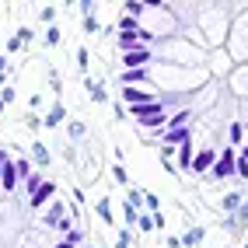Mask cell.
I'll use <instances>...</instances> for the list:
<instances>
[{
  "mask_svg": "<svg viewBox=\"0 0 248 248\" xmlns=\"http://www.w3.org/2000/svg\"><path fill=\"white\" fill-rule=\"evenodd\" d=\"M234 151H231V147H227V151H220L217 154V161H213V168H210V178H217V182H224V178H231V175H234Z\"/></svg>",
  "mask_w": 248,
  "mask_h": 248,
  "instance_id": "6da1fadb",
  "label": "cell"
},
{
  "mask_svg": "<svg viewBox=\"0 0 248 248\" xmlns=\"http://www.w3.org/2000/svg\"><path fill=\"white\" fill-rule=\"evenodd\" d=\"M213 161H217V154H213V151H200V154H192L189 171H196V175H206V171L213 168Z\"/></svg>",
  "mask_w": 248,
  "mask_h": 248,
  "instance_id": "7a4b0ae2",
  "label": "cell"
},
{
  "mask_svg": "<svg viewBox=\"0 0 248 248\" xmlns=\"http://www.w3.org/2000/svg\"><path fill=\"white\" fill-rule=\"evenodd\" d=\"M56 196V182H42V186L31 192V210H42V203H49Z\"/></svg>",
  "mask_w": 248,
  "mask_h": 248,
  "instance_id": "3957f363",
  "label": "cell"
},
{
  "mask_svg": "<svg viewBox=\"0 0 248 248\" xmlns=\"http://www.w3.org/2000/svg\"><path fill=\"white\" fill-rule=\"evenodd\" d=\"M18 186V168H14V161H4V171H0V189L4 192H14Z\"/></svg>",
  "mask_w": 248,
  "mask_h": 248,
  "instance_id": "277c9868",
  "label": "cell"
},
{
  "mask_svg": "<svg viewBox=\"0 0 248 248\" xmlns=\"http://www.w3.org/2000/svg\"><path fill=\"white\" fill-rule=\"evenodd\" d=\"M123 60H126V67H143V63H151V53L140 46V49H129V53H123Z\"/></svg>",
  "mask_w": 248,
  "mask_h": 248,
  "instance_id": "5b68a950",
  "label": "cell"
},
{
  "mask_svg": "<svg viewBox=\"0 0 248 248\" xmlns=\"http://www.w3.org/2000/svg\"><path fill=\"white\" fill-rule=\"evenodd\" d=\"M161 137H164V143H168V147H175V143H182V140H189V129H186V126H171V129H161Z\"/></svg>",
  "mask_w": 248,
  "mask_h": 248,
  "instance_id": "8992f818",
  "label": "cell"
},
{
  "mask_svg": "<svg viewBox=\"0 0 248 248\" xmlns=\"http://www.w3.org/2000/svg\"><path fill=\"white\" fill-rule=\"evenodd\" d=\"M143 39H140V31H119V49L123 53H129V49H140Z\"/></svg>",
  "mask_w": 248,
  "mask_h": 248,
  "instance_id": "52a82bcc",
  "label": "cell"
},
{
  "mask_svg": "<svg viewBox=\"0 0 248 248\" xmlns=\"http://www.w3.org/2000/svg\"><path fill=\"white\" fill-rule=\"evenodd\" d=\"M143 80H151V74H147L143 67H126V74H123V88H126V84H143Z\"/></svg>",
  "mask_w": 248,
  "mask_h": 248,
  "instance_id": "ba28073f",
  "label": "cell"
},
{
  "mask_svg": "<svg viewBox=\"0 0 248 248\" xmlns=\"http://www.w3.org/2000/svg\"><path fill=\"white\" fill-rule=\"evenodd\" d=\"M123 98H126V105H140V102H151V94H147V91H140V88H133V84H126V88H123Z\"/></svg>",
  "mask_w": 248,
  "mask_h": 248,
  "instance_id": "9c48e42d",
  "label": "cell"
},
{
  "mask_svg": "<svg viewBox=\"0 0 248 248\" xmlns=\"http://www.w3.org/2000/svg\"><path fill=\"white\" fill-rule=\"evenodd\" d=\"M192 143L189 140H182V151H178V164H182V171H189V164H192Z\"/></svg>",
  "mask_w": 248,
  "mask_h": 248,
  "instance_id": "30bf717a",
  "label": "cell"
},
{
  "mask_svg": "<svg viewBox=\"0 0 248 248\" xmlns=\"http://www.w3.org/2000/svg\"><path fill=\"white\" fill-rule=\"evenodd\" d=\"M63 115H67V112H63V105H53V108H49V115H46V126H60Z\"/></svg>",
  "mask_w": 248,
  "mask_h": 248,
  "instance_id": "8fae6325",
  "label": "cell"
},
{
  "mask_svg": "<svg viewBox=\"0 0 248 248\" xmlns=\"http://www.w3.org/2000/svg\"><path fill=\"white\" fill-rule=\"evenodd\" d=\"M119 31H140V25H137L133 14H123V18H119Z\"/></svg>",
  "mask_w": 248,
  "mask_h": 248,
  "instance_id": "7c38bea8",
  "label": "cell"
},
{
  "mask_svg": "<svg viewBox=\"0 0 248 248\" xmlns=\"http://www.w3.org/2000/svg\"><path fill=\"white\" fill-rule=\"evenodd\" d=\"M63 213H67V206H63V203H53V206H49V213H46V220H49V224H56Z\"/></svg>",
  "mask_w": 248,
  "mask_h": 248,
  "instance_id": "4fadbf2b",
  "label": "cell"
},
{
  "mask_svg": "<svg viewBox=\"0 0 248 248\" xmlns=\"http://www.w3.org/2000/svg\"><path fill=\"white\" fill-rule=\"evenodd\" d=\"M88 91H91V102H105V88H102V84L88 80Z\"/></svg>",
  "mask_w": 248,
  "mask_h": 248,
  "instance_id": "5bb4252c",
  "label": "cell"
},
{
  "mask_svg": "<svg viewBox=\"0 0 248 248\" xmlns=\"http://www.w3.org/2000/svg\"><path fill=\"white\" fill-rule=\"evenodd\" d=\"M238 206H241V196H238V192H227V196H224V210L231 213V210H238Z\"/></svg>",
  "mask_w": 248,
  "mask_h": 248,
  "instance_id": "9a60e30c",
  "label": "cell"
},
{
  "mask_svg": "<svg viewBox=\"0 0 248 248\" xmlns=\"http://www.w3.org/2000/svg\"><path fill=\"white\" fill-rule=\"evenodd\" d=\"M182 241H186L189 248H192V245H200V241H203V227H192V231H189V234L182 238Z\"/></svg>",
  "mask_w": 248,
  "mask_h": 248,
  "instance_id": "2e32d148",
  "label": "cell"
},
{
  "mask_svg": "<svg viewBox=\"0 0 248 248\" xmlns=\"http://www.w3.org/2000/svg\"><path fill=\"white\" fill-rule=\"evenodd\" d=\"M31 157H35L39 164H49V151H46L42 143H35V147H31Z\"/></svg>",
  "mask_w": 248,
  "mask_h": 248,
  "instance_id": "e0dca14e",
  "label": "cell"
},
{
  "mask_svg": "<svg viewBox=\"0 0 248 248\" xmlns=\"http://www.w3.org/2000/svg\"><path fill=\"white\" fill-rule=\"evenodd\" d=\"M137 224H140L143 234H147V231H154V213H143V217H137Z\"/></svg>",
  "mask_w": 248,
  "mask_h": 248,
  "instance_id": "ac0fdd59",
  "label": "cell"
},
{
  "mask_svg": "<svg viewBox=\"0 0 248 248\" xmlns=\"http://www.w3.org/2000/svg\"><path fill=\"white\" fill-rule=\"evenodd\" d=\"M46 46H60V28H53V25L46 28Z\"/></svg>",
  "mask_w": 248,
  "mask_h": 248,
  "instance_id": "d6986e66",
  "label": "cell"
},
{
  "mask_svg": "<svg viewBox=\"0 0 248 248\" xmlns=\"http://www.w3.org/2000/svg\"><path fill=\"white\" fill-rule=\"evenodd\" d=\"M84 31H88V35L98 31V18H94V14H84Z\"/></svg>",
  "mask_w": 248,
  "mask_h": 248,
  "instance_id": "ffe728a7",
  "label": "cell"
},
{
  "mask_svg": "<svg viewBox=\"0 0 248 248\" xmlns=\"http://www.w3.org/2000/svg\"><path fill=\"white\" fill-rule=\"evenodd\" d=\"M186 123H189V112H186V108H182L178 115H171V119H168V126H186Z\"/></svg>",
  "mask_w": 248,
  "mask_h": 248,
  "instance_id": "44dd1931",
  "label": "cell"
},
{
  "mask_svg": "<svg viewBox=\"0 0 248 248\" xmlns=\"http://www.w3.org/2000/svg\"><path fill=\"white\" fill-rule=\"evenodd\" d=\"M245 140V129L241 126H231V143H241Z\"/></svg>",
  "mask_w": 248,
  "mask_h": 248,
  "instance_id": "7402d4cb",
  "label": "cell"
},
{
  "mask_svg": "<svg viewBox=\"0 0 248 248\" xmlns=\"http://www.w3.org/2000/svg\"><path fill=\"white\" fill-rule=\"evenodd\" d=\"M98 213H102V220H112V210H108V200L98 203Z\"/></svg>",
  "mask_w": 248,
  "mask_h": 248,
  "instance_id": "603a6c76",
  "label": "cell"
},
{
  "mask_svg": "<svg viewBox=\"0 0 248 248\" xmlns=\"http://www.w3.org/2000/svg\"><path fill=\"white\" fill-rule=\"evenodd\" d=\"M123 210H126V224H133V220H137V206H133V203H126Z\"/></svg>",
  "mask_w": 248,
  "mask_h": 248,
  "instance_id": "cb8c5ba5",
  "label": "cell"
},
{
  "mask_svg": "<svg viewBox=\"0 0 248 248\" xmlns=\"http://www.w3.org/2000/svg\"><path fill=\"white\" fill-rule=\"evenodd\" d=\"M18 49H25V42H21V39H18V35H14V39H11V42H7V53H18Z\"/></svg>",
  "mask_w": 248,
  "mask_h": 248,
  "instance_id": "d4e9b609",
  "label": "cell"
},
{
  "mask_svg": "<svg viewBox=\"0 0 248 248\" xmlns=\"http://www.w3.org/2000/svg\"><path fill=\"white\" fill-rule=\"evenodd\" d=\"M14 168H18V178H28V171H31V168H28V161H18Z\"/></svg>",
  "mask_w": 248,
  "mask_h": 248,
  "instance_id": "484cf974",
  "label": "cell"
},
{
  "mask_svg": "<svg viewBox=\"0 0 248 248\" xmlns=\"http://www.w3.org/2000/svg\"><path fill=\"white\" fill-rule=\"evenodd\" d=\"M140 7H143V0H129V7H126V11L133 14V18H137V14H140Z\"/></svg>",
  "mask_w": 248,
  "mask_h": 248,
  "instance_id": "4316f807",
  "label": "cell"
},
{
  "mask_svg": "<svg viewBox=\"0 0 248 248\" xmlns=\"http://www.w3.org/2000/svg\"><path fill=\"white\" fill-rule=\"evenodd\" d=\"M39 186H42V178H39V175H31V178H28V186H25V189H28V192H35Z\"/></svg>",
  "mask_w": 248,
  "mask_h": 248,
  "instance_id": "83f0119b",
  "label": "cell"
},
{
  "mask_svg": "<svg viewBox=\"0 0 248 248\" xmlns=\"http://www.w3.org/2000/svg\"><path fill=\"white\" fill-rule=\"evenodd\" d=\"M70 137H84V123H70Z\"/></svg>",
  "mask_w": 248,
  "mask_h": 248,
  "instance_id": "f1b7e54d",
  "label": "cell"
},
{
  "mask_svg": "<svg viewBox=\"0 0 248 248\" xmlns=\"http://www.w3.org/2000/svg\"><path fill=\"white\" fill-rule=\"evenodd\" d=\"M0 102H4V105H11V102H14V88H4V94H0Z\"/></svg>",
  "mask_w": 248,
  "mask_h": 248,
  "instance_id": "f546056e",
  "label": "cell"
},
{
  "mask_svg": "<svg viewBox=\"0 0 248 248\" xmlns=\"http://www.w3.org/2000/svg\"><path fill=\"white\" fill-rule=\"evenodd\" d=\"M18 39L21 42H31V28H18Z\"/></svg>",
  "mask_w": 248,
  "mask_h": 248,
  "instance_id": "4dcf8cb0",
  "label": "cell"
},
{
  "mask_svg": "<svg viewBox=\"0 0 248 248\" xmlns=\"http://www.w3.org/2000/svg\"><path fill=\"white\" fill-rule=\"evenodd\" d=\"M126 238H129V234H126V231H123V238H119V241H115V248H129V241H126Z\"/></svg>",
  "mask_w": 248,
  "mask_h": 248,
  "instance_id": "1f68e13d",
  "label": "cell"
},
{
  "mask_svg": "<svg viewBox=\"0 0 248 248\" xmlns=\"http://www.w3.org/2000/svg\"><path fill=\"white\" fill-rule=\"evenodd\" d=\"M80 7H84V14H91V7H94V0H80Z\"/></svg>",
  "mask_w": 248,
  "mask_h": 248,
  "instance_id": "d6a6232c",
  "label": "cell"
},
{
  "mask_svg": "<svg viewBox=\"0 0 248 248\" xmlns=\"http://www.w3.org/2000/svg\"><path fill=\"white\" fill-rule=\"evenodd\" d=\"M143 4H147V7H161V0H143Z\"/></svg>",
  "mask_w": 248,
  "mask_h": 248,
  "instance_id": "836d02e7",
  "label": "cell"
},
{
  "mask_svg": "<svg viewBox=\"0 0 248 248\" xmlns=\"http://www.w3.org/2000/svg\"><path fill=\"white\" fill-rule=\"evenodd\" d=\"M7 70V56H0V74H4Z\"/></svg>",
  "mask_w": 248,
  "mask_h": 248,
  "instance_id": "e575fe53",
  "label": "cell"
},
{
  "mask_svg": "<svg viewBox=\"0 0 248 248\" xmlns=\"http://www.w3.org/2000/svg\"><path fill=\"white\" fill-rule=\"evenodd\" d=\"M4 161H7V151H0V171H4Z\"/></svg>",
  "mask_w": 248,
  "mask_h": 248,
  "instance_id": "d590c367",
  "label": "cell"
},
{
  "mask_svg": "<svg viewBox=\"0 0 248 248\" xmlns=\"http://www.w3.org/2000/svg\"><path fill=\"white\" fill-rule=\"evenodd\" d=\"M56 248H74V245H70V241H67V238H63V241H60V245H56Z\"/></svg>",
  "mask_w": 248,
  "mask_h": 248,
  "instance_id": "8d00e7d4",
  "label": "cell"
},
{
  "mask_svg": "<svg viewBox=\"0 0 248 248\" xmlns=\"http://www.w3.org/2000/svg\"><path fill=\"white\" fill-rule=\"evenodd\" d=\"M0 88H4V74H0Z\"/></svg>",
  "mask_w": 248,
  "mask_h": 248,
  "instance_id": "74e56055",
  "label": "cell"
}]
</instances>
